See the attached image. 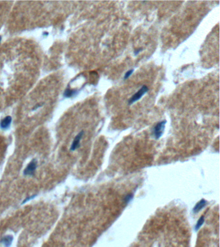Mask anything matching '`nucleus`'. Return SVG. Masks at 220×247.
<instances>
[{
    "label": "nucleus",
    "mask_w": 220,
    "mask_h": 247,
    "mask_svg": "<svg viewBox=\"0 0 220 247\" xmlns=\"http://www.w3.org/2000/svg\"><path fill=\"white\" fill-rule=\"evenodd\" d=\"M204 222H205V218H204V216H202L199 219L198 222H197V223H196V225L195 226V230L198 231L199 229L201 228V226L203 225V224L204 223Z\"/></svg>",
    "instance_id": "nucleus-9"
},
{
    "label": "nucleus",
    "mask_w": 220,
    "mask_h": 247,
    "mask_svg": "<svg viewBox=\"0 0 220 247\" xmlns=\"http://www.w3.org/2000/svg\"><path fill=\"white\" fill-rule=\"evenodd\" d=\"M207 204V202L205 199H201L199 202L196 203L193 208V213H198L202 208H203Z\"/></svg>",
    "instance_id": "nucleus-6"
},
{
    "label": "nucleus",
    "mask_w": 220,
    "mask_h": 247,
    "mask_svg": "<svg viewBox=\"0 0 220 247\" xmlns=\"http://www.w3.org/2000/svg\"><path fill=\"white\" fill-rule=\"evenodd\" d=\"M166 123H167V120H164L158 122L154 126V129H153V135H154L156 140H158L162 136L165 131Z\"/></svg>",
    "instance_id": "nucleus-1"
},
{
    "label": "nucleus",
    "mask_w": 220,
    "mask_h": 247,
    "mask_svg": "<svg viewBox=\"0 0 220 247\" xmlns=\"http://www.w3.org/2000/svg\"><path fill=\"white\" fill-rule=\"evenodd\" d=\"M13 241V236H6L1 239V243L4 244L5 247H9L11 245L12 242Z\"/></svg>",
    "instance_id": "nucleus-7"
},
{
    "label": "nucleus",
    "mask_w": 220,
    "mask_h": 247,
    "mask_svg": "<svg viewBox=\"0 0 220 247\" xmlns=\"http://www.w3.org/2000/svg\"><path fill=\"white\" fill-rule=\"evenodd\" d=\"M12 122V117L11 116H7L6 117H5L3 119H2L1 122H0V128L1 130H5L9 129L11 126Z\"/></svg>",
    "instance_id": "nucleus-5"
},
{
    "label": "nucleus",
    "mask_w": 220,
    "mask_h": 247,
    "mask_svg": "<svg viewBox=\"0 0 220 247\" xmlns=\"http://www.w3.org/2000/svg\"><path fill=\"white\" fill-rule=\"evenodd\" d=\"M78 91L76 89H71L70 88L66 89L65 92H64V96L65 97H73L74 95H75L77 93Z\"/></svg>",
    "instance_id": "nucleus-8"
},
{
    "label": "nucleus",
    "mask_w": 220,
    "mask_h": 247,
    "mask_svg": "<svg viewBox=\"0 0 220 247\" xmlns=\"http://www.w3.org/2000/svg\"><path fill=\"white\" fill-rule=\"evenodd\" d=\"M132 198H133V194H128L126 196H125V199H124V202L125 203H126V204H128V203H129L130 201H131Z\"/></svg>",
    "instance_id": "nucleus-10"
},
{
    "label": "nucleus",
    "mask_w": 220,
    "mask_h": 247,
    "mask_svg": "<svg viewBox=\"0 0 220 247\" xmlns=\"http://www.w3.org/2000/svg\"><path fill=\"white\" fill-rule=\"evenodd\" d=\"M1 39H2V38H1V35H0V43H1Z\"/></svg>",
    "instance_id": "nucleus-14"
},
{
    "label": "nucleus",
    "mask_w": 220,
    "mask_h": 247,
    "mask_svg": "<svg viewBox=\"0 0 220 247\" xmlns=\"http://www.w3.org/2000/svg\"><path fill=\"white\" fill-rule=\"evenodd\" d=\"M142 50V48H140V49H139V50H136V51H134V54H135V55H137V54H138V53H140V51L141 50Z\"/></svg>",
    "instance_id": "nucleus-13"
},
{
    "label": "nucleus",
    "mask_w": 220,
    "mask_h": 247,
    "mask_svg": "<svg viewBox=\"0 0 220 247\" xmlns=\"http://www.w3.org/2000/svg\"><path fill=\"white\" fill-rule=\"evenodd\" d=\"M83 134H84V131H81L76 136V137L74 138V140L72 142V143L71 144V146H70L71 151H75L76 149H77L78 148H80V141L83 137Z\"/></svg>",
    "instance_id": "nucleus-4"
},
{
    "label": "nucleus",
    "mask_w": 220,
    "mask_h": 247,
    "mask_svg": "<svg viewBox=\"0 0 220 247\" xmlns=\"http://www.w3.org/2000/svg\"><path fill=\"white\" fill-rule=\"evenodd\" d=\"M133 71H134V69H130V70L127 71L126 72V73H125V75H124V78H123L124 80H126V79H127L128 78H129V77L132 74Z\"/></svg>",
    "instance_id": "nucleus-11"
},
{
    "label": "nucleus",
    "mask_w": 220,
    "mask_h": 247,
    "mask_svg": "<svg viewBox=\"0 0 220 247\" xmlns=\"http://www.w3.org/2000/svg\"><path fill=\"white\" fill-rule=\"evenodd\" d=\"M36 197V195H33V196H29V197H28V198H27L26 199H25L24 200V201L23 202V203H26V202H29V201L30 200H32L33 198H34Z\"/></svg>",
    "instance_id": "nucleus-12"
},
{
    "label": "nucleus",
    "mask_w": 220,
    "mask_h": 247,
    "mask_svg": "<svg viewBox=\"0 0 220 247\" xmlns=\"http://www.w3.org/2000/svg\"><path fill=\"white\" fill-rule=\"evenodd\" d=\"M37 160L36 159H33L28 164L26 168L24 169L23 174L25 176H32L34 174L36 169L37 168Z\"/></svg>",
    "instance_id": "nucleus-3"
},
{
    "label": "nucleus",
    "mask_w": 220,
    "mask_h": 247,
    "mask_svg": "<svg viewBox=\"0 0 220 247\" xmlns=\"http://www.w3.org/2000/svg\"><path fill=\"white\" fill-rule=\"evenodd\" d=\"M148 91H149L148 87L147 86H145V85H143V86L141 87V88L138 90V91L135 93L134 95H132V96L130 97V99L129 100V102H128L129 105H131L132 104H134L135 102L139 100Z\"/></svg>",
    "instance_id": "nucleus-2"
}]
</instances>
